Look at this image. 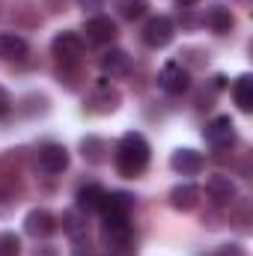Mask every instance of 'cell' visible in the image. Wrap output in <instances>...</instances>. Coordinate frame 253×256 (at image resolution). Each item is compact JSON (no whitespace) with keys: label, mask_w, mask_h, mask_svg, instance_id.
<instances>
[{"label":"cell","mask_w":253,"mask_h":256,"mask_svg":"<svg viewBox=\"0 0 253 256\" xmlns=\"http://www.w3.org/2000/svg\"><path fill=\"white\" fill-rule=\"evenodd\" d=\"M98 66H102V72L108 78H122L128 68H131V57H128L122 48H110V51H104L98 57Z\"/></svg>","instance_id":"obj_14"},{"label":"cell","mask_w":253,"mask_h":256,"mask_svg":"<svg viewBox=\"0 0 253 256\" xmlns=\"http://www.w3.org/2000/svg\"><path fill=\"white\" fill-rule=\"evenodd\" d=\"M57 226H60V220H57L48 208H33V212L24 218V232L33 236V238H48V236L57 232Z\"/></svg>","instance_id":"obj_10"},{"label":"cell","mask_w":253,"mask_h":256,"mask_svg":"<svg viewBox=\"0 0 253 256\" xmlns=\"http://www.w3.org/2000/svg\"><path fill=\"white\" fill-rule=\"evenodd\" d=\"M116 9H120V15L126 21H134V18H143L146 15L149 3L146 0H116Z\"/></svg>","instance_id":"obj_21"},{"label":"cell","mask_w":253,"mask_h":256,"mask_svg":"<svg viewBox=\"0 0 253 256\" xmlns=\"http://www.w3.org/2000/svg\"><path fill=\"white\" fill-rule=\"evenodd\" d=\"M84 33H86V42H92V45H110L116 39V21L108 15H92V18H86Z\"/></svg>","instance_id":"obj_9"},{"label":"cell","mask_w":253,"mask_h":256,"mask_svg":"<svg viewBox=\"0 0 253 256\" xmlns=\"http://www.w3.org/2000/svg\"><path fill=\"white\" fill-rule=\"evenodd\" d=\"M27 54V39L21 33H0V57L3 60H21Z\"/></svg>","instance_id":"obj_17"},{"label":"cell","mask_w":253,"mask_h":256,"mask_svg":"<svg viewBox=\"0 0 253 256\" xmlns=\"http://www.w3.org/2000/svg\"><path fill=\"white\" fill-rule=\"evenodd\" d=\"M51 51H54V57L60 63H78L84 57V36L74 33V30H63V33L54 36Z\"/></svg>","instance_id":"obj_6"},{"label":"cell","mask_w":253,"mask_h":256,"mask_svg":"<svg viewBox=\"0 0 253 256\" xmlns=\"http://www.w3.org/2000/svg\"><path fill=\"white\" fill-rule=\"evenodd\" d=\"M63 230L72 236V238H78V236H86V212H80V208H68L63 212Z\"/></svg>","instance_id":"obj_19"},{"label":"cell","mask_w":253,"mask_h":256,"mask_svg":"<svg viewBox=\"0 0 253 256\" xmlns=\"http://www.w3.org/2000/svg\"><path fill=\"white\" fill-rule=\"evenodd\" d=\"M202 140L212 146V149H230L236 143V126L230 116H214L212 122H206L202 128Z\"/></svg>","instance_id":"obj_5"},{"label":"cell","mask_w":253,"mask_h":256,"mask_svg":"<svg viewBox=\"0 0 253 256\" xmlns=\"http://www.w3.org/2000/svg\"><path fill=\"white\" fill-rule=\"evenodd\" d=\"M212 256H248V254H244V248H242V244L230 242V244H220V248H218Z\"/></svg>","instance_id":"obj_24"},{"label":"cell","mask_w":253,"mask_h":256,"mask_svg":"<svg viewBox=\"0 0 253 256\" xmlns=\"http://www.w3.org/2000/svg\"><path fill=\"white\" fill-rule=\"evenodd\" d=\"M80 152H84V158H86L90 164H102L108 146H104V140H98V137H84V140H80Z\"/></svg>","instance_id":"obj_20"},{"label":"cell","mask_w":253,"mask_h":256,"mask_svg":"<svg viewBox=\"0 0 253 256\" xmlns=\"http://www.w3.org/2000/svg\"><path fill=\"white\" fill-rule=\"evenodd\" d=\"M202 21H206V27H208L212 33H218V36H226V33H232V27H236V15H232V9H230L226 3H212V6L206 9Z\"/></svg>","instance_id":"obj_11"},{"label":"cell","mask_w":253,"mask_h":256,"mask_svg":"<svg viewBox=\"0 0 253 256\" xmlns=\"http://www.w3.org/2000/svg\"><path fill=\"white\" fill-rule=\"evenodd\" d=\"M0 256H21V242L15 232H0Z\"/></svg>","instance_id":"obj_22"},{"label":"cell","mask_w":253,"mask_h":256,"mask_svg":"<svg viewBox=\"0 0 253 256\" xmlns=\"http://www.w3.org/2000/svg\"><path fill=\"white\" fill-rule=\"evenodd\" d=\"M149 158H152V149H149V140L140 131H128V134L120 137L116 152H114V164H116L120 176L137 179L149 167Z\"/></svg>","instance_id":"obj_1"},{"label":"cell","mask_w":253,"mask_h":256,"mask_svg":"<svg viewBox=\"0 0 253 256\" xmlns=\"http://www.w3.org/2000/svg\"><path fill=\"white\" fill-rule=\"evenodd\" d=\"M36 164H39L42 173L57 176V173H63L68 167V149L63 143H42L39 152H36Z\"/></svg>","instance_id":"obj_4"},{"label":"cell","mask_w":253,"mask_h":256,"mask_svg":"<svg viewBox=\"0 0 253 256\" xmlns=\"http://www.w3.org/2000/svg\"><path fill=\"white\" fill-rule=\"evenodd\" d=\"M120 104H122V96H120V90L110 86V84L96 86V90L90 92V98H86V110H90V114H114Z\"/></svg>","instance_id":"obj_8"},{"label":"cell","mask_w":253,"mask_h":256,"mask_svg":"<svg viewBox=\"0 0 253 256\" xmlns=\"http://www.w3.org/2000/svg\"><path fill=\"white\" fill-rule=\"evenodd\" d=\"M33 256H60L57 254V248H51V244H45V248H36Z\"/></svg>","instance_id":"obj_27"},{"label":"cell","mask_w":253,"mask_h":256,"mask_svg":"<svg viewBox=\"0 0 253 256\" xmlns=\"http://www.w3.org/2000/svg\"><path fill=\"white\" fill-rule=\"evenodd\" d=\"M206 194L212 196V202H214V206H230V202L238 196V188H236V182H232L230 176L218 173V176H212V179H208Z\"/></svg>","instance_id":"obj_13"},{"label":"cell","mask_w":253,"mask_h":256,"mask_svg":"<svg viewBox=\"0 0 253 256\" xmlns=\"http://www.w3.org/2000/svg\"><path fill=\"white\" fill-rule=\"evenodd\" d=\"M179 6H194V3H200V0H176Z\"/></svg>","instance_id":"obj_28"},{"label":"cell","mask_w":253,"mask_h":256,"mask_svg":"<svg viewBox=\"0 0 253 256\" xmlns=\"http://www.w3.org/2000/svg\"><path fill=\"white\" fill-rule=\"evenodd\" d=\"M170 167L179 173V176H196V173H202V167H206V158L196 152V149H176L173 155H170Z\"/></svg>","instance_id":"obj_12"},{"label":"cell","mask_w":253,"mask_h":256,"mask_svg":"<svg viewBox=\"0 0 253 256\" xmlns=\"http://www.w3.org/2000/svg\"><path fill=\"white\" fill-rule=\"evenodd\" d=\"M90 238L86 236H78V238H72V256H90Z\"/></svg>","instance_id":"obj_23"},{"label":"cell","mask_w":253,"mask_h":256,"mask_svg":"<svg viewBox=\"0 0 253 256\" xmlns=\"http://www.w3.org/2000/svg\"><path fill=\"white\" fill-rule=\"evenodd\" d=\"M173 36H176V27H173V21L167 18V15H152V18H146V24H143V30H140V39H143V45L146 48H167L170 42H173Z\"/></svg>","instance_id":"obj_3"},{"label":"cell","mask_w":253,"mask_h":256,"mask_svg":"<svg viewBox=\"0 0 253 256\" xmlns=\"http://www.w3.org/2000/svg\"><path fill=\"white\" fill-rule=\"evenodd\" d=\"M158 86L164 92H170V96H182V92L190 90V72L182 63L173 60V63H167L158 72Z\"/></svg>","instance_id":"obj_7"},{"label":"cell","mask_w":253,"mask_h":256,"mask_svg":"<svg viewBox=\"0 0 253 256\" xmlns=\"http://www.w3.org/2000/svg\"><path fill=\"white\" fill-rule=\"evenodd\" d=\"M12 108H15V102H12V96L0 86V120H6L9 114H12Z\"/></svg>","instance_id":"obj_25"},{"label":"cell","mask_w":253,"mask_h":256,"mask_svg":"<svg viewBox=\"0 0 253 256\" xmlns=\"http://www.w3.org/2000/svg\"><path fill=\"white\" fill-rule=\"evenodd\" d=\"M78 6H80V9H90V12H96V9H102V6H104V0H78Z\"/></svg>","instance_id":"obj_26"},{"label":"cell","mask_w":253,"mask_h":256,"mask_svg":"<svg viewBox=\"0 0 253 256\" xmlns=\"http://www.w3.org/2000/svg\"><path fill=\"white\" fill-rule=\"evenodd\" d=\"M104 194H108V191H104L102 185H96V182H92V185H84V188L78 191V196H74V200H78V206H74V208H80V212H86V214H90V212H98V208H102Z\"/></svg>","instance_id":"obj_16"},{"label":"cell","mask_w":253,"mask_h":256,"mask_svg":"<svg viewBox=\"0 0 253 256\" xmlns=\"http://www.w3.org/2000/svg\"><path fill=\"white\" fill-rule=\"evenodd\" d=\"M232 98H236V104H238L242 114H250L253 110V78L250 74H242L232 84Z\"/></svg>","instance_id":"obj_18"},{"label":"cell","mask_w":253,"mask_h":256,"mask_svg":"<svg viewBox=\"0 0 253 256\" xmlns=\"http://www.w3.org/2000/svg\"><path fill=\"white\" fill-rule=\"evenodd\" d=\"M170 206L179 208V212H194L200 206V188L190 185V182H182L170 191Z\"/></svg>","instance_id":"obj_15"},{"label":"cell","mask_w":253,"mask_h":256,"mask_svg":"<svg viewBox=\"0 0 253 256\" xmlns=\"http://www.w3.org/2000/svg\"><path fill=\"white\" fill-rule=\"evenodd\" d=\"M131 208H134V196L126 191H110L102 200V226H120V224H131Z\"/></svg>","instance_id":"obj_2"}]
</instances>
